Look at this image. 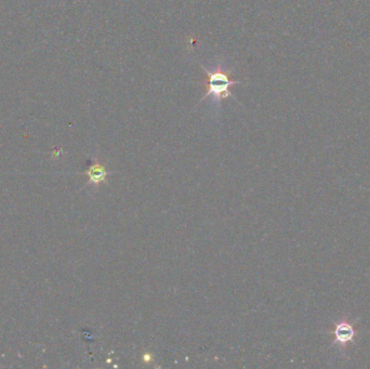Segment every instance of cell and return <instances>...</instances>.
<instances>
[{
	"mask_svg": "<svg viewBox=\"0 0 370 369\" xmlns=\"http://www.w3.org/2000/svg\"><path fill=\"white\" fill-rule=\"evenodd\" d=\"M201 66L208 76L207 80L203 81V85L207 88V92L205 93V96L202 98L201 101H204L205 99H207L209 97L212 98L213 101H218V102L222 101V100H224L228 97L234 98L233 93L230 91V87L233 85H237V84H242V83L238 80H233L230 77L231 72H228L226 71V69L223 68L221 64H218L216 67L212 69V71H209V69H207L203 65Z\"/></svg>",
	"mask_w": 370,
	"mask_h": 369,
	"instance_id": "1",
	"label": "cell"
},
{
	"mask_svg": "<svg viewBox=\"0 0 370 369\" xmlns=\"http://www.w3.org/2000/svg\"><path fill=\"white\" fill-rule=\"evenodd\" d=\"M354 329L348 323L339 324L336 326V329H334V337H336L339 342L342 343L351 341L354 337Z\"/></svg>",
	"mask_w": 370,
	"mask_h": 369,
	"instance_id": "2",
	"label": "cell"
},
{
	"mask_svg": "<svg viewBox=\"0 0 370 369\" xmlns=\"http://www.w3.org/2000/svg\"><path fill=\"white\" fill-rule=\"evenodd\" d=\"M91 179L92 180H96V181H99V180H101L103 177H104V174H105V172L102 170V169H100L98 166L97 167H95V168H92L91 169Z\"/></svg>",
	"mask_w": 370,
	"mask_h": 369,
	"instance_id": "3",
	"label": "cell"
}]
</instances>
